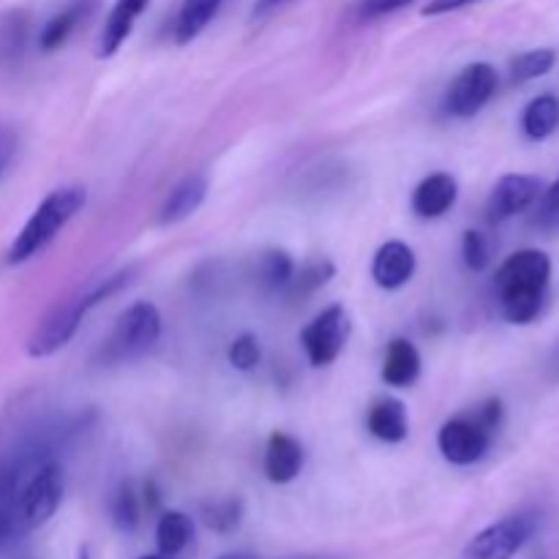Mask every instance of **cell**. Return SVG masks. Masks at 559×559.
Returning <instances> with one entry per match:
<instances>
[{"label":"cell","instance_id":"obj_1","mask_svg":"<svg viewBox=\"0 0 559 559\" xmlns=\"http://www.w3.org/2000/svg\"><path fill=\"white\" fill-rule=\"evenodd\" d=\"M131 282H134V267H126V271L112 273V276L96 278V282L85 284L76 293H71L69 298L58 300L41 317L36 331L27 338V355L31 358H49V355L60 353L74 338V333L80 331V322L85 320L87 311L96 309L98 304H104L112 295H118Z\"/></svg>","mask_w":559,"mask_h":559},{"label":"cell","instance_id":"obj_2","mask_svg":"<svg viewBox=\"0 0 559 559\" xmlns=\"http://www.w3.org/2000/svg\"><path fill=\"white\" fill-rule=\"evenodd\" d=\"M551 282V260L540 249H522L508 257L495 276L500 311L513 325H530L540 317Z\"/></svg>","mask_w":559,"mask_h":559},{"label":"cell","instance_id":"obj_3","mask_svg":"<svg viewBox=\"0 0 559 559\" xmlns=\"http://www.w3.org/2000/svg\"><path fill=\"white\" fill-rule=\"evenodd\" d=\"M87 191L82 186H63L55 189L38 202L36 211L31 213L16 238L11 240L5 251V265H25L36 254H41L49 243L60 235V229L85 207Z\"/></svg>","mask_w":559,"mask_h":559},{"label":"cell","instance_id":"obj_4","mask_svg":"<svg viewBox=\"0 0 559 559\" xmlns=\"http://www.w3.org/2000/svg\"><path fill=\"white\" fill-rule=\"evenodd\" d=\"M158 338H162V314L151 300H136L129 309L120 311L112 331L98 349V358L104 366L131 364L151 353Z\"/></svg>","mask_w":559,"mask_h":559},{"label":"cell","instance_id":"obj_5","mask_svg":"<svg viewBox=\"0 0 559 559\" xmlns=\"http://www.w3.org/2000/svg\"><path fill=\"white\" fill-rule=\"evenodd\" d=\"M353 333V322H349V311L344 306L333 304L322 309L309 325L300 331V344L309 358L311 366H331L336 364L338 355L344 353Z\"/></svg>","mask_w":559,"mask_h":559},{"label":"cell","instance_id":"obj_6","mask_svg":"<svg viewBox=\"0 0 559 559\" xmlns=\"http://www.w3.org/2000/svg\"><path fill=\"white\" fill-rule=\"evenodd\" d=\"M497 85H500V74L491 63L464 66L445 93V112L453 118H475L491 102Z\"/></svg>","mask_w":559,"mask_h":559},{"label":"cell","instance_id":"obj_7","mask_svg":"<svg viewBox=\"0 0 559 559\" xmlns=\"http://www.w3.org/2000/svg\"><path fill=\"white\" fill-rule=\"evenodd\" d=\"M535 533V519L527 513L506 516L480 530L464 549V559H513Z\"/></svg>","mask_w":559,"mask_h":559},{"label":"cell","instance_id":"obj_8","mask_svg":"<svg viewBox=\"0 0 559 559\" xmlns=\"http://www.w3.org/2000/svg\"><path fill=\"white\" fill-rule=\"evenodd\" d=\"M491 437L495 435L469 413L451 418L442 426L440 435H437V448H440L445 462L456 464V467H469L489 453Z\"/></svg>","mask_w":559,"mask_h":559},{"label":"cell","instance_id":"obj_9","mask_svg":"<svg viewBox=\"0 0 559 559\" xmlns=\"http://www.w3.org/2000/svg\"><path fill=\"white\" fill-rule=\"evenodd\" d=\"M540 191H544V183L535 175H506L491 189L489 202H486V218H489V224L508 222V218L533 207Z\"/></svg>","mask_w":559,"mask_h":559},{"label":"cell","instance_id":"obj_10","mask_svg":"<svg viewBox=\"0 0 559 559\" xmlns=\"http://www.w3.org/2000/svg\"><path fill=\"white\" fill-rule=\"evenodd\" d=\"M418 257L402 240H388L377 249L374 262H371V278L380 289H402L404 284L413 282Z\"/></svg>","mask_w":559,"mask_h":559},{"label":"cell","instance_id":"obj_11","mask_svg":"<svg viewBox=\"0 0 559 559\" xmlns=\"http://www.w3.org/2000/svg\"><path fill=\"white\" fill-rule=\"evenodd\" d=\"M306 464L304 445L284 431H273L265 445V475L271 484H293Z\"/></svg>","mask_w":559,"mask_h":559},{"label":"cell","instance_id":"obj_12","mask_svg":"<svg viewBox=\"0 0 559 559\" xmlns=\"http://www.w3.org/2000/svg\"><path fill=\"white\" fill-rule=\"evenodd\" d=\"M459 183L453 175L435 173L420 180L413 191V213L420 218H440L456 205Z\"/></svg>","mask_w":559,"mask_h":559},{"label":"cell","instance_id":"obj_13","mask_svg":"<svg viewBox=\"0 0 559 559\" xmlns=\"http://www.w3.org/2000/svg\"><path fill=\"white\" fill-rule=\"evenodd\" d=\"M207 197V178L205 175H186L178 186L167 194V200L158 207V224L173 227V224L186 222L202 207Z\"/></svg>","mask_w":559,"mask_h":559},{"label":"cell","instance_id":"obj_14","mask_svg":"<svg viewBox=\"0 0 559 559\" xmlns=\"http://www.w3.org/2000/svg\"><path fill=\"white\" fill-rule=\"evenodd\" d=\"M147 5H151V0H118L112 5V11H109L107 22L102 27V38H98V58H112V55H118V49L131 36L136 20H140Z\"/></svg>","mask_w":559,"mask_h":559},{"label":"cell","instance_id":"obj_15","mask_svg":"<svg viewBox=\"0 0 559 559\" xmlns=\"http://www.w3.org/2000/svg\"><path fill=\"white\" fill-rule=\"evenodd\" d=\"M424 360H420L418 347L409 338H393L385 349V360H382V382L388 388H413L418 382Z\"/></svg>","mask_w":559,"mask_h":559},{"label":"cell","instance_id":"obj_16","mask_svg":"<svg viewBox=\"0 0 559 559\" xmlns=\"http://www.w3.org/2000/svg\"><path fill=\"white\" fill-rule=\"evenodd\" d=\"M366 429L380 442H391V445L404 442L409 435L407 407L399 399H377L369 407V415H366Z\"/></svg>","mask_w":559,"mask_h":559},{"label":"cell","instance_id":"obj_17","mask_svg":"<svg viewBox=\"0 0 559 559\" xmlns=\"http://www.w3.org/2000/svg\"><path fill=\"white\" fill-rule=\"evenodd\" d=\"M194 540V522L183 511H164L156 524V549L158 555L173 559L183 555Z\"/></svg>","mask_w":559,"mask_h":559},{"label":"cell","instance_id":"obj_18","mask_svg":"<svg viewBox=\"0 0 559 559\" xmlns=\"http://www.w3.org/2000/svg\"><path fill=\"white\" fill-rule=\"evenodd\" d=\"M559 129V98L551 93L535 96L522 112V131L527 140L544 142Z\"/></svg>","mask_w":559,"mask_h":559},{"label":"cell","instance_id":"obj_19","mask_svg":"<svg viewBox=\"0 0 559 559\" xmlns=\"http://www.w3.org/2000/svg\"><path fill=\"white\" fill-rule=\"evenodd\" d=\"M224 0H183L175 20V41L191 44L218 14Z\"/></svg>","mask_w":559,"mask_h":559},{"label":"cell","instance_id":"obj_20","mask_svg":"<svg viewBox=\"0 0 559 559\" xmlns=\"http://www.w3.org/2000/svg\"><path fill=\"white\" fill-rule=\"evenodd\" d=\"M85 11H87L85 0L71 3L69 9L58 11V14L41 27V33H38V49H41V52H55V49L63 47V44L71 38V33L76 31V25L82 22Z\"/></svg>","mask_w":559,"mask_h":559},{"label":"cell","instance_id":"obj_21","mask_svg":"<svg viewBox=\"0 0 559 559\" xmlns=\"http://www.w3.org/2000/svg\"><path fill=\"white\" fill-rule=\"evenodd\" d=\"M295 276V262L287 251L282 249H271L265 254L257 257V265H254V278L262 289H287L289 282Z\"/></svg>","mask_w":559,"mask_h":559},{"label":"cell","instance_id":"obj_22","mask_svg":"<svg viewBox=\"0 0 559 559\" xmlns=\"http://www.w3.org/2000/svg\"><path fill=\"white\" fill-rule=\"evenodd\" d=\"M31 36V20L25 11H5L0 16V63H16Z\"/></svg>","mask_w":559,"mask_h":559},{"label":"cell","instance_id":"obj_23","mask_svg":"<svg viewBox=\"0 0 559 559\" xmlns=\"http://www.w3.org/2000/svg\"><path fill=\"white\" fill-rule=\"evenodd\" d=\"M243 500L240 497H227V500H216V502H205L202 506V522L205 527H211L213 533H235L243 522Z\"/></svg>","mask_w":559,"mask_h":559},{"label":"cell","instance_id":"obj_24","mask_svg":"<svg viewBox=\"0 0 559 559\" xmlns=\"http://www.w3.org/2000/svg\"><path fill=\"white\" fill-rule=\"evenodd\" d=\"M109 516H112L115 530H120V533H134L142 516L140 497H136L134 486L120 484L115 489L112 500H109Z\"/></svg>","mask_w":559,"mask_h":559},{"label":"cell","instance_id":"obj_25","mask_svg":"<svg viewBox=\"0 0 559 559\" xmlns=\"http://www.w3.org/2000/svg\"><path fill=\"white\" fill-rule=\"evenodd\" d=\"M557 63L555 49H530V52L516 55L508 66V74H511V82H530L538 80V76H546Z\"/></svg>","mask_w":559,"mask_h":559},{"label":"cell","instance_id":"obj_26","mask_svg":"<svg viewBox=\"0 0 559 559\" xmlns=\"http://www.w3.org/2000/svg\"><path fill=\"white\" fill-rule=\"evenodd\" d=\"M333 273H336V265H333L331 260L306 262L300 271H295L293 282H289L287 289L295 295V298H298V295L304 298V295H311L320 287H325V284L333 278Z\"/></svg>","mask_w":559,"mask_h":559},{"label":"cell","instance_id":"obj_27","mask_svg":"<svg viewBox=\"0 0 559 559\" xmlns=\"http://www.w3.org/2000/svg\"><path fill=\"white\" fill-rule=\"evenodd\" d=\"M462 257H464V265L469 271L480 273L491 265V257H495V243L486 233L480 229H467L462 238Z\"/></svg>","mask_w":559,"mask_h":559},{"label":"cell","instance_id":"obj_28","mask_svg":"<svg viewBox=\"0 0 559 559\" xmlns=\"http://www.w3.org/2000/svg\"><path fill=\"white\" fill-rule=\"evenodd\" d=\"M229 366L238 371H251L260 366L262 360V347H260V338L254 336V333H240L238 338H233V344H229Z\"/></svg>","mask_w":559,"mask_h":559},{"label":"cell","instance_id":"obj_29","mask_svg":"<svg viewBox=\"0 0 559 559\" xmlns=\"http://www.w3.org/2000/svg\"><path fill=\"white\" fill-rule=\"evenodd\" d=\"M538 224L546 229L559 227V178L538 197Z\"/></svg>","mask_w":559,"mask_h":559},{"label":"cell","instance_id":"obj_30","mask_svg":"<svg viewBox=\"0 0 559 559\" xmlns=\"http://www.w3.org/2000/svg\"><path fill=\"white\" fill-rule=\"evenodd\" d=\"M16 151H20V134H16V129L0 123V180H3V175L14 164Z\"/></svg>","mask_w":559,"mask_h":559},{"label":"cell","instance_id":"obj_31","mask_svg":"<svg viewBox=\"0 0 559 559\" xmlns=\"http://www.w3.org/2000/svg\"><path fill=\"white\" fill-rule=\"evenodd\" d=\"M409 3H413V0H360L358 14L364 16V20H377V16H388Z\"/></svg>","mask_w":559,"mask_h":559},{"label":"cell","instance_id":"obj_32","mask_svg":"<svg viewBox=\"0 0 559 559\" xmlns=\"http://www.w3.org/2000/svg\"><path fill=\"white\" fill-rule=\"evenodd\" d=\"M480 3V0H429L424 5V16H440V14H451V11L467 9V5Z\"/></svg>","mask_w":559,"mask_h":559},{"label":"cell","instance_id":"obj_33","mask_svg":"<svg viewBox=\"0 0 559 559\" xmlns=\"http://www.w3.org/2000/svg\"><path fill=\"white\" fill-rule=\"evenodd\" d=\"M289 3H295V0H254V5H251V20H265V16L276 14V11H282Z\"/></svg>","mask_w":559,"mask_h":559},{"label":"cell","instance_id":"obj_34","mask_svg":"<svg viewBox=\"0 0 559 559\" xmlns=\"http://www.w3.org/2000/svg\"><path fill=\"white\" fill-rule=\"evenodd\" d=\"M5 540H11V535H9V530H5L3 524H0V549H3Z\"/></svg>","mask_w":559,"mask_h":559},{"label":"cell","instance_id":"obj_35","mask_svg":"<svg viewBox=\"0 0 559 559\" xmlns=\"http://www.w3.org/2000/svg\"><path fill=\"white\" fill-rule=\"evenodd\" d=\"M218 559H249L246 555H224V557H218Z\"/></svg>","mask_w":559,"mask_h":559},{"label":"cell","instance_id":"obj_36","mask_svg":"<svg viewBox=\"0 0 559 559\" xmlns=\"http://www.w3.org/2000/svg\"><path fill=\"white\" fill-rule=\"evenodd\" d=\"M140 559H167V557H162V555H145V557H140Z\"/></svg>","mask_w":559,"mask_h":559},{"label":"cell","instance_id":"obj_37","mask_svg":"<svg viewBox=\"0 0 559 559\" xmlns=\"http://www.w3.org/2000/svg\"><path fill=\"white\" fill-rule=\"evenodd\" d=\"M76 559H91V555H87V551H85V549H82V555H80V557H76Z\"/></svg>","mask_w":559,"mask_h":559}]
</instances>
